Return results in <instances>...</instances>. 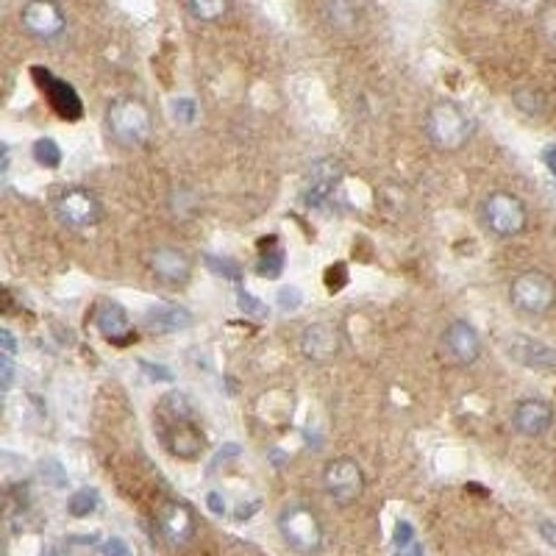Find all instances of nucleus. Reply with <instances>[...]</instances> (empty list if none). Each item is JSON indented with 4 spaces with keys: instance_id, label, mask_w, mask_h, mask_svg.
I'll return each mask as SVG.
<instances>
[{
    "instance_id": "16",
    "label": "nucleus",
    "mask_w": 556,
    "mask_h": 556,
    "mask_svg": "<svg viewBox=\"0 0 556 556\" xmlns=\"http://www.w3.org/2000/svg\"><path fill=\"white\" fill-rule=\"evenodd\" d=\"M151 270L165 284H184L192 276V259L178 248H156L151 253Z\"/></svg>"
},
{
    "instance_id": "9",
    "label": "nucleus",
    "mask_w": 556,
    "mask_h": 556,
    "mask_svg": "<svg viewBox=\"0 0 556 556\" xmlns=\"http://www.w3.org/2000/svg\"><path fill=\"white\" fill-rule=\"evenodd\" d=\"M20 23L31 37L37 39H56L64 31V12L56 0H31L20 14Z\"/></svg>"
},
{
    "instance_id": "36",
    "label": "nucleus",
    "mask_w": 556,
    "mask_h": 556,
    "mask_svg": "<svg viewBox=\"0 0 556 556\" xmlns=\"http://www.w3.org/2000/svg\"><path fill=\"white\" fill-rule=\"evenodd\" d=\"M543 162H545V167H548V170H551V173L556 176V145H548V148H545Z\"/></svg>"
},
{
    "instance_id": "10",
    "label": "nucleus",
    "mask_w": 556,
    "mask_h": 556,
    "mask_svg": "<svg viewBox=\"0 0 556 556\" xmlns=\"http://www.w3.org/2000/svg\"><path fill=\"white\" fill-rule=\"evenodd\" d=\"M34 76L39 78V87L48 95V101H51L59 117H64V120H78L81 117V109H84L81 98H78V92L67 81L56 78L51 70H42V67H34Z\"/></svg>"
},
{
    "instance_id": "23",
    "label": "nucleus",
    "mask_w": 556,
    "mask_h": 556,
    "mask_svg": "<svg viewBox=\"0 0 556 556\" xmlns=\"http://www.w3.org/2000/svg\"><path fill=\"white\" fill-rule=\"evenodd\" d=\"M329 20L331 26L337 28H351L356 23V9L351 0H329Z\"/></svg>"
},
{
    "instance_id": "22",
    "label": "nucleus",
    "mask_w": 556,
    "mask_h": 556,
    "mask_svg": "<svg viewBox=\"0 0 556 556\" xmlns=\"http://www.w3.org/2000/svg\"><path fill=\"white\" fill-rule=\"evenodd\" d=\"M34 162L39 167H45V170H56V167L62 165V148H59V142L51 137H42L34 142Z\"/></svg>"
},
{
    "instance_id": "2",
    "label": "nucleus",
    "mask_w": 556,
    "mask_h": 556,
    "mask_svg": "<svg viewBox=\"0 0 556 556\" xmlns=\"http://www.w3.org/2000/svg\"><path fill=\"white\" fill-rule=\"evenodd\" d=\"M106 126L117 145L123 148H139L145 145L153 131V120L148 106L137 98H120L106 112Z\"/></svg>"
},
{
    "instance_id": "5",
    "label": "nucleus",
    "mask_w": 556,
    "mask_h": 556,
    "mask_svg": "<svg viewBox=\"0 0 556 556\" xmlns=\"http://www.w3.org/2000/svg\"><path fill=\"white\" fill-rule=\"evenodd\" d=\"M509 298H512V306L523 315H545L556 304V281L543 270H526L512 281Z\"/></svg>"
},
{
    "instance_id": "6",
    "label": "nucleus",
    "mask_w": 556,
    "mask_h": 556,
    "mask_svg": "<svg viewBox=\"0 0 556 556\" xmlns=\"http://www.w3.org/2000/svg\"><path fill=\"white\" fill-rule=\"evenodd\" d=\"M481 215H484V226L490 228L493 234H498V237H515V234H520L526 228V220H529L523 201L515 198V195H509V192H493L484 201Z\"/></svg>"
},
{
    "instance_id": "3",
    "label": "nucleus",
    "mask_w": 556,
    "mask_h": 556,
    "mask_svg": "<svg viewBox=\"0 0 556 556\" xmlns=\"http://www.w3.org/2000/svg\"><path fill=\"white\" fill-rule=\"evenodd\" d=\"M426 134L440 151H459L473 134V120L462 106L440 101L426 114Z\"/></svg>"
},
{
    "instance_id": "27",
    "label": "nucleus",
    "mask_w": 556,
    "mask_h": 556,
    "mask_svg": "<svg viewBox=\"0 0 556 556\" xmlns=\"http://www.w3.org/2000/svg\"><path fill=\"white\" fill-rule=\"evenodd\" d=\"M301 304H304V292L298 290V287H281V290H278V306H281V312H295Z\"/></svg>"
},
{
    "instance_id": "21",
    "label": "nucleus",
    "mask_w": 556,
    "mask_h": 556,
    "mask_svg": "<svg viewBox=\"0 0 556 556\" xmlns=\"http://www.w3.org/2000/svg\"><path fill=\"white\" fill-rule=\"evenodd\" d=\"M98 506H101V495H98V490L84 487V490H78V493L70 495V501H67V512H70L73 518H89V515L98 512Z\"/></svg>"
},
{
    "instance_id": "11",
    "label": "nucleus",
    "mask_w": 556,
    "mask_h": 556,
    "mask_svg": "<svg viewBox=\"0 0 556 556\" xmlns=\"http://www.w3.org/2000/svg\"><path fill=\"white\" fill-rule=\"evenodd\" d=\"M445 354L454 359L456 365H473L481 354V340L476 329L465 320H454L443 334Z\"/></svg>"
},
{
    "instance_id": "31",
    "label": "nucleus",
    "mask_w": 556,
    "mask_h": 556,
    "mask_svg": "<svg viewBox=\"0 0 556 556\" xmlns=\"http://www.w3.org/2000/svg\"><path fill=\"white\" fill-rule=\"evenodd\" d=\"M103 556H131V548H128L126 540H120V537H112V540H106L101 548Z\"/></svg>"
},
{
    "instance_id": "17",
    "label": "nucleus",
    "mask_w": 556,
    "mask_h": 556,
    "mask_svg": "<svg viewBox=\"0 0 556 556\" xmlns=\"http://www.w3.org/2000/svg\"><path fill=\"white\" fill-rule=\"evenodd\" d=\"M509 356L518 365L531 367V370H551V367H556L554 348L540 340H531V337H512L509 340Z\"/></svg>"
},
{
    "instance_id": "19",
    "label": "nucleus",
    "mask_w": 556,
    "mask_h": 556,
    "mask_svg": "<svg viewBox=\"0 0 556 556\" xmlns=\"http://www.w3.org/2000/svg\"><path fill=\"white\" fill-rule=\"evenodd\" d=\"M301 348H304V354L309 359L326 362V359H331V356L340 351V334H337V329L331 323H315V326H309L304 331Z\"/></svg>"
},
{
    "instance_id": "34",
    "label": "nucleus",
    "mask_w": 556,
    "mask_h": 556,
    "mask_svg": "<svg viewBox=\"0 0 556 556\" xmlns=\"http://www.w3.org/2000/svg\"><path fill=\"white\" fill-rule=\"evenodd\" d=\"M206 504H209V509H212L215 515H226V498L220 493L206 495Z\"/></svg>"
},
{
    "instance_id": "25",
    "label": "nucleus",
    "mask_w": 556,
    "mask_h": 556,
    "mask_svg": "<svg viewBox=\"0 0 556 556\" xmlns=\"http://www.w3.org/2000/svg\"><path fill=\"white\" fill-rule=\"evenodd\" d=\"M203 262H206V267H209L215 276H223L228 278V281H240V265H237V262H231V259H220V256H212V253H206Z\"/></svg>"
},
{
    "instance_id": "8",
    "label": "nucleus",
    "mask_w": 556,
    "mask_h": 556,
    "mask_svg": "<svg viewBox=\"0 0 556 556\" xmlns=\"http://www.w3.org/2000/svg\"><path fill=\"white\" fill-rule=\"evenodd\" d=\"M56 215L62 217L67 226L87 228L101 220L103 209L92 192L84 187H70V190H62V195L56 198Z\"/></svg>"
},
{
    "instance_id": "12",
    "label": "nucleus",
    "mask_w": 556,
    "mask_h": 556,
    "mask_svg": "<svg viewBox=\"0 0 556 556\" xmlns=\"http://www.w3.org/2000/svg\"><path fill=\"white\" fill-rule=\"evenodd\" d=\"M512 426L523 437H543L545 431L554 426V409L540 398H526L512 412Z\"/></svg>"
},
{
    "instance_id": "4",
    "label": "nucleus",
    "mask_w": 556,
    "mask_h": 556,
    "mask_svg": "<svg viewBox=\"0 0 556 556\" xmlns=\"http://www.w3.org/2000/svg\"><path fill=\"white\" fill-rule=\"evenodd\" d=\"M278 531L295 554L312 556L323 548V523L315 515V509L304 504L287 506L278 515Z\"/></svg>"
},
{
    "instance_id": "13",
    "label": "nucleus",
    "mask_w": 556,
    "mask_h": 556,
    "mask_svg": "<svg viewBox=\"0 0 556 556\" xmlns=\"http://www.w3.org/2000/svg\"><path fill=\"white\" fill-rule=\"evenodd\" d=\"M95 326L101 331L106 340L112 345H128L134 340V329H131V320H128L126 309L117 304V301H101L95 309Z\"/></svg>"
},
{
    "instance_id": "32",
    "label": "nucleus",
    "mask_w": 556,
    "mask_h": 556,
    "mask_svg": "<svg viewBox=\"0 0 556 556\" xmlns=\"http://www.w3.org/2000/svg\"><path fill=\"white\" fill-rule=\"evenodd\" d=\"M139 367L145 370V376L153 381H173V373L165 365H153V362H139Z\"/></svg>"
},
{
    "instance_id": "28",
    "label": "nucleus",
    "mask_w": 556,
    "mask_h": 556,
    "mask_svg": "<svg viewBox=\"0 0 556 556\" xmlns=\"http://www.w3.org/2000/svg\"><path fill=\"white\" fill-rule=\"evenodd\" d=\"M540 28H543L545 37L556 45V0H548L543 6V12H540Z\"/></svg>"
},
{
    "instance_id": "24",
    "label": "nucleus",
    "mask_w": 556,
    "mask_h": 556,
    "mask_svg": "<svg viewBox=\"0 0 556 556\" xmlns=\"http://www.w3.org/2000/svg\"><path fill=\"white\" fill-rule=\"evenodd\" d=\"M256 270H259V276L276 278L278 273L284 270V248L273 242V248H270V251H267V253H262V259H259V265H256Z\"/></svg>"
},
{
    "instance_id": "33",
    "label": "nucleus",
    "mask_w": 556,
    "mask_h": 556,
    "mask_svg": "<svg viewBox=\"0 0 556 556\" xmlns=\"http://www.w3.org/2000/svg\"><path fill=\"white\" fill-rule=\"evenodd\" d=\"M537 531H540V537H543L545 543L556 551V520H540Z\"/></svg>"
},
{
    "instance_id": "1",
    "label": "nucleus",
    "mask_w": 556,
    "mask_h": 556,
    "mask_svg": "<svg viewBox=\"0 0 556 556\" xmlns=\"http://www.w3.org/2000/svg\"><path fill=\"white\" fill-rule=\"evenodd\" d=\"M162 440L170 454L187 462L198 459L206 448V437L192 417L190 401L181 392H173L162 401Z\"/></svg>"
},
{
    "instance_id": "20",
    "label": "nucleus",
    "mask_w": 556,
    "mask_h": 556,
    "mask_svg": "<svg viewBox=\"0 0 556 556\" xmlns=\"http://www.w3.org/2000/svg\"><path fill=\"white\" fill-rule=\"evenodd\" d=\"M181 6L187 9L190 17L201 20V23H215L228 12L231 0H181Z\"/></svg>"
},
{
    "instance_id": "14",
    "label": "nucleus",
    "mask_w": 556,
    "mask_h": 556,
    "mask_svg": "<svg viewBox=\"0 0 556 556\" xmlns=\"http://www.w3.org/2000/svg\"><path fill=\"white\" fill-rule=\"evenodd\" d=\"M159 529L173 545L190 543L195 534V515L187 504L181 501H167L159 509Z\"/></svg>"
},
{
    "instance_id": "35",
    "label": "nucleus",
    "mask_w": 556,
    "mask_h": 556,
    "mask_svg": "<svg viewBox=\"0 0 556 556\" xmlns=\"http://www.w3.org/2000/svg\"><path fill=\"white\" fill-rule=\"evenodd\" d=\"M0 340H3V356H14V354H17V342H14L12 331H9V329L0 331Z\"/></svg>"
},
{
    "instance_id": "29",
    "label": "nucleus",
    "mask_w": 556,
    "mask_h": 556,
    "mask_svg": "<svg viewBox=\"0 0 556 556\" xmlns=\"http://www.w3.org/2000/svg\"><path fill=\"white\" fill-rule=\"evenodd\" d=\"M240 309L242 312H248V315H256V317H265L267 315V306L259 301V298H253L251 292L240 290Z\"/></svg>"
},
{
    "instance_id": "30",
    "label": "nucleus",
    "mask_w": 556,
    "mask_h": 556,
    "mask_svg": "<svg viewBox=\"0 0 556 556\" xmlns=\"http://www.w3.org/2000/svg\"><path fill=\"white\" fill-rule=\"evenodd\" d=\"M412 543H415V529H412V523L401 520V523L395 526V548H406V545Z\"/></svg>"
},
{
    "instance_id": "15",
    "label": "nucleus",
    "mask_w": 556,
    "mask_h": 556,
    "mask_svg": "<svg viewBox=\"0 0 556 556\" xmlns=\"http://www.w3.org/2000/svg\"><path fill=\"white\" fill-rule=\"evenodd\" d=\"M340 176V165L331 162V159H323V162L309 167V173H306L304 178L306 206H320V203H326V198H329L331 192H334V187H337Z\"/></svg>"
},
{
    "instance_id": "18",
    "label": "nucleus",
    "mask_w": 556,
    "mask_h": 556,
    "mask_svg": "<svg viewBox=\"0 0 556 556\" xmlns=\"http://www.w3.org/2000/svg\"><path fill=\"white\" fill-rule=\"evenodd\" d=\"M192 312L178 304H156L145 312V326L153 334H176L192 326Z\"/></svg>"
},
{
    "instance_id": "26",
    "label": "nucleus",
    "mask_w": 556,
    "mask_h": 556,
    "mask_svg": "<svg viewBox=\"0 0 556 556\" xmlns=\"http://www.w3.org/2000/svg\"><path fill=\"white\" fill-rule=\"evenodd\" d=\"M195 114H198V106L192 98H176V101L170 103V117L181 123V126H190L195 123Z\"/></svg>"
},
{
    "instance_id": "37",
    "label": "nucleus",
    "mask_w": 556,
    "mask_h": 556,
    "mask_svg": "<svg viewBox=\"0 0 556 556\" xmlns=\"http://www.w3.org/2000/svg\"><path fill=\"white\" fill-rule=\"evenodd\" d=\"M395 556H423V548L417 543H412V545H406V548H398V554Z\"/></svg>"
},
{
    "instance_id": "7",
    "label": "nucleus",
    "mask_w": 556,
    "mask_h": 556,
    "mask_svg": "<svg viewBox=\"0 0 556 556\" xmlns=\"http://www.w3.org/2000/svg\"><path fill=\"white\" fill-rule=\"evenodd\" d=\"M323 484H326V493L337 504L348 506L365 493V473H362V468L356 465L354 459H334V462H329L326 473H323Z\"/></svg>"
}]
</instances>
